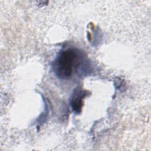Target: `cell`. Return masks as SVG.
Here are the masks:
<instances>
[{
  "label": "cell",
  "instance_id": "7a4b0ae2",
  "mask_svg": "<svg viewBox=\"0 0 151 151\" xmlns=\"http://www.w3.org/2000/svg\"><path fill=\"white\" fill-rule=\"evenodd\" d=\"M87 91L78 89L75 90L70 100V105L74 111L76 113L81 112L83 105V99L87 96Z\"/></svg>",
  "mask_w": 151,
  "mask_h": 151
},
{
  "label": "cell",
  "instance_id": "6da1fadb",
  "mask_svg": "<svg viewBox=\"0 0 151 151\" xmlns=\"http://www.w3.org/2000/svg\"><path fill=\"white\" fill-rule=\"evenodd\" d=\"M77 55L72 49H67L60 52L52 63V69L57 77L67 78L70 77L73 68L77 60Z\"/></svg>",
  "mask_w": 151,
  "mask_h": 151
}]
</instances>
